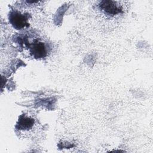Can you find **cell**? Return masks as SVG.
Instances as JSON below:
<instances>
[{
  "instance_id": "cell-4",
  "label": "cell",
  "mask_w": 153,
  "mask_h": 153,
  "mask_svg": "<svg viewBox=\"0 0 153 153\" xmlns=\"http://www.w3.org/2000/svg\"><path fill=\"white\" fill-rule=\"evenodd\" d=\"M35 120L30 117L26 115H21L17 124L16 127L17 130L22 131L30 130L33 127Z\"/></svg>"
},
{
  "instance_id": "cell-1",
  "label": "cell",
  "mask_w": 153,
  "mask_h": 153,
  "mask_svg": "<svg viewBox=\"0 0 153 153\" xmlns=\"http://www.w3.org/2000/svg\"><path fill=\"white\" fill-rule=\"evenodd\" d=\"M29 16L28 14H23L16 10L11 11L8 16L10 24L14 29L17 30H21L29 27Z\"/></svg>"
},
{
  "instance_id": "cell-2",
  "label": "cell",
  "mask_w": 153,
  "mask_h": 153,
  "mask_svg": "<svg viewBox=\"0 0 153 153\" xmlns=\"http://www.w3.org/2000/svg\"><path fill=\"white\" fill-rule=\"evenodd\" d=\"M29 52L33 58L36 59L45 57L48 53L46 44L38 39H35L32 44H29Z\"/></svg>"
},
{
  "instance_id": "cell-3",
  "label": "cell",
  "mask_w": 153,
  "mask_h": 153,
  "mask_svg": "<svg viewBox=\"0 0 153 153\" xmlns=\"http://www.w3.org/2000/svg\"><path fill=\"white\" fill-rule=\"evenodd\" d=\"M100 10L105 14L111 16L118 15L123 12L122 8L114 1H102L100 2Z\"/></svg>"
}]
</instances>
